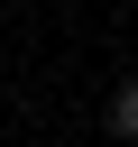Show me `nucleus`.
Wrapping results in <instances>:
<instances>
[{
  "instance_id": "nucleus-1",
  "label": "nucleus",
  "mask_w": 138,
  "mask_h": 147,
  "mask_svg": "<svg viewBox=\"0 0 138 147\" xmlns=\"http://www.w3.org/2000/svg\"><path fill=\"white\" fill-rule=\"evenodd\" d=\"M110 138H129V147H138V83H120V92H110Z\"/></svg>"
}]
</instances>
